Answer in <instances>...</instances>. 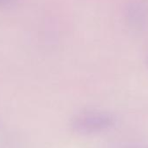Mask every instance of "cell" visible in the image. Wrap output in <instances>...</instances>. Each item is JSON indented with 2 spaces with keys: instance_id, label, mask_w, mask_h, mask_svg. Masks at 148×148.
Segmentation results:
<instances>
[{
  "instance_id": "6da1fadb",
  "label": "cell",
  "mask_w": 148,
  "mask_h": 148,
  "mask_svg": "<svg viewBox=\"0 0 148 148\" xmlns=\"http://www.w3.org/2000/svg\"><path fill=\"white\" fill-rule=\"evenodd\" d=\"M113 117L106 112L88 111L80 112L73 118L71 125L76 132L83 134L104 131L113 125Z\"/></svg>"
},
{
  "instance_id": "7a4b0ae2",
  "label": "cell",
  "mask_w": 148,
  "mask_h": 148,
  "mask_svg": "<svg viewBox=\"0 0 148 148\" xmlns=\"http://www.w3.org/2000/svg\"><path fill=\"white\" fill-rule=\"evenodd\" d=\"M13 1L14 0H0V5H7Z\"/></svg>"
}]
</instances>
